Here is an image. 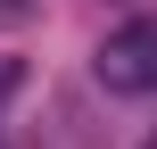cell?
<instances>
[{"instance_id":"cell-2","label":"cell","mask_w":157,"mask_h":149,"mask_svg":"<svg viewBox=\"0 0 157 149\" xmlns=\"http://www.w3.org/2000/svg\"><path fill=\"white\" fill-rule=\"evenodd\" d=\"M141 149H157V133H149V141H141Z\"/></svg>"},{"instance_id":"cell-1","label":"cell","mask_w":157,"mask_h":149,"mask_svg":"<svg viewBox=\"0 0 157 149\" xmlns=\"http://www.w3.org/2000/svg\"><path fill=\"white\" fill-rule=\"evenodd\" d=\"M91 75H99L116 100H141V91H157V17L116 25V33L91 50Z\"/></svg>"}]
</instances>
